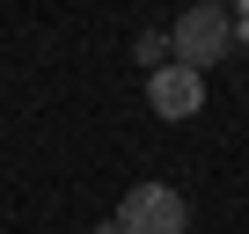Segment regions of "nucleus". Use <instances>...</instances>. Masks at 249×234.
Returning <instances> with one entry per match:
<instances>
[{
	"label": "nucleus",
	"mask_w": 249,
	"mask_h": 234,
	"mask_svg": "<svg viewBox=\"0 0 249 234\" xmlns=\"http://www.w3.org/2000/svg\"><path fill=\"white\" fill-rule=\"evenodd\" d=\"M169 51H176V66L205 73L213 59H227V51H234V15H227V8H213V0H205V8H191V15L169 30Z\"/></svg>",
	"instance_id": "nucleus-1"
},
{
	"label": "nucleus",
	"mask_w": 249,
	"mask_h": 234,
	"mask_svg": "<svg viewBox=\"0 0 249 234\" xmlns=\"http://www.w3.org/2000/svg\"><path fill=\"white\" fill-rule=\"evenodd\" d=\"M183 227H191V205L169 183H132L117 205V234H183Z\"/></svg>",
	"instance_id": "nucleus-2"
},
{
	"label": "nucleus",
	"mask_w": 249,
	"mask_h": 234,
	"mask_svg": "<svg viewBox=\"0 0 249 234\" xmlns=\"http://www.w3.org/2000/svg\"><path fill=\"white\" fill-rule=\"evenodd\" d=\"M147 102H154V117H169V125H183V117H198V102H205V73H191V66H154V81H147Z\"/></svg>",
	"instance_id": "nucleus-3"
},
{
	"label": "nucleus",
	"mask_w": 249,
	"mask_h": 234,
	"mask_svg": "<svg viewBox=\"0 0 249 234\" xmlns=\"http://www.w3.org/2000/svg\"><path fill=\"white\" fill-rule=\"evenodd\" d=\"M234 37H242V44H249V8H242V15H234Z\"/></svg>",
	"instance_id": "nucleus-4"
}]
</instances>
